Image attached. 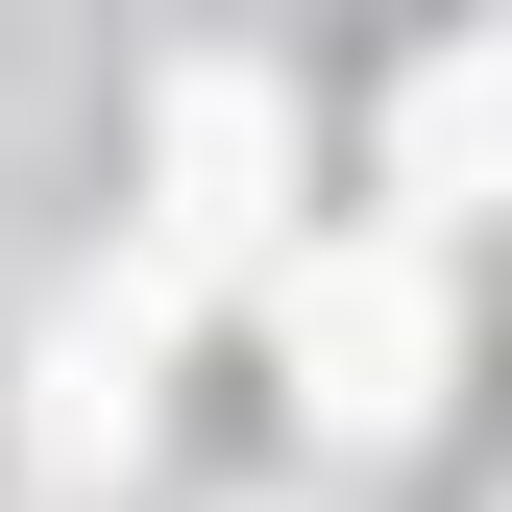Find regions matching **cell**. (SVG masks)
<instances>
[{
  "instance_id": "cell-1",
  "label": "cell",
  "mask_w": 512,
  "mask_h": 512,
  "mask_svg": "<svg viewBox=\"0 0 512 512\" xmlns=\"http://www.w3.org/2000/svg\"><path fill=\"white\" fill-rule=\"evenodd\" d=\"M269 342H293V415L317 439H415L439 415V244H293Z\"/></svg>"
},
{
  "instance_id": "cell-2",
  "label": "cell",
  "mask_w": 512,
  "mask_h": 512,
  "mask_svg": "<svg viewBox=\"0 0 512 512\" xmlns=\"http://www.w3.org/2000/svg\"><path fill=\"white\" fill-rule=\"evenodd\" d=\"M269 220H293V98H269V74H171V171H147V293H196V269H269Z\"/></svg>"
},
{
  "instance_id": "cell-3",
  "label": "cell",
  "mask_w": 512,
  "mask_h": 512,
  "mask_svg": "<svg viewBox=\"0 0 512 512\" xmlns=\"http://www.w3.org/2000/svg\"><path fill=\"white\" fill-rule=\"evenodd\" d=\"M147 366H171V293H147V269H98L74 317H49V391H25V464H49V488H98L122 439H147Z\"/></svg>"
},
{
  "instance_id": "cell-4",
  "label": "cell",
  "mask_w": 512,
  "mask_h": 512,
  "mask_svg": "<svg viewBox=\"0 0 512 512\" xmlns=\"http://www.w3.org/2000/svg\"><path fill=\"white\" fill-rule=\"evenodd\" d=\"M488 122H512V74H488V49H439V74L391 98V196H415L391 244H439V220H464V196H488Z\"/></svg>"
}]
</instances>
